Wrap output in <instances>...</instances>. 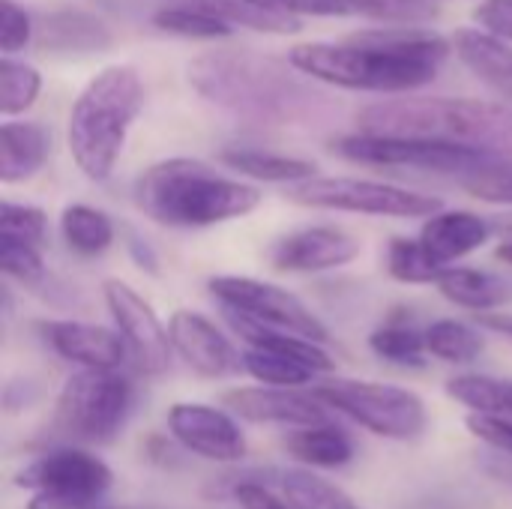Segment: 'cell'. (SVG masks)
I'll use <instances>...</instances> for the list:
<instances>
[{
  "label": "cell",
  "instance_id": "b9f144b4",
  "mask_svg": "<svg viewBox=\"0 0 512 509\" xmlns=\"http://www.w3.org/2000/svg\"><path fill=\"white\" fill-rule=\"evenodd\" d=\"M474 21L483 30L512 42V0H483L474 9Z\"/></svg>",
  "mask_w": 512,
  "mask_h": 509
},
{
  "label": "cell",
  "instance_id": "836d02e7",
  "mask_svg": "<svg viewBox=\"0 0 512 509\" xmlns=\"http://www.w3.org/2000/svg\"><path fill=\"white\" fill-rule=\"evenodd\" d=\"M243 369L267 387H306L318 378L315 369L276 354V351H264V348H246L243 351Z\"/></svg>",
  "mask_w": 512,
  "mask_h": 509
},
{
  "label": "cell",
  "instance_id": "ee69618b",
  "mask_svg": "<svg viewBox=\"0 0 512 509\" xmlns=\"http://www.w3.org/2000/svg\"><path fill=\"white\" fill-rule=\"evenodd\" d=\"M234 498L240 509H294L288 498H279L273 495L264 483H255V480H246L234 489Z\"/></svg>",
  "mask_w": 512,
  "mask_h": 509
},
{
  "label": "cell",
  "instance_id": "9a60e30c",
  "mask_svg": "<svg viewBox=\"0 0 512 509\" xmlns=\"http://www.w3.org/2000/svg\"><path fill=\"white\" fill-rule=\"evenodd\" d=\"M168 336L180 360L201 378H228L243 366V354L201 312L177 309L168 321Z\"/></svg>",
  "mask_w": 512,
  "mask_h": 509
},
{
  "label": "cell",
  "instance_id": "cb8c5ba5",
  "mask_svg": "<svg viewBox=\"0 0 512 509\" xmlns=\"http://www.w3.org/2000/svg\"><path fill=\"white\" fill-rule=\"evenodd\" d=\"M285 453L306 468H342L354 459V441L345 429L327 420L288 432Z\"/></svg>",
  "mask_w": 512,
  "mask_h": 509
},
{
  "label": "cell",
  "instance_id": "4fadbf2b",
  "mask_svg": "<svg viewBox=\"0 0 512 509\" xmlns=\"http://www.w3.org/2000/svg\"><path fill=\"white\" fill-rule=\"evenodd\" d=\"M168 432L186 453L216 465H231L246 456V438L237 426V417L213 405H198V402L171 405Z\"/></svg>",
  "mask_w": 512,
  "mask_h": 509
},
{
  "label": "cell",
  "instance_id": "74e56055",
  "mask_svg": "<svg viewBox=\"0 0 512 509\" xmlns=\"http://www.w3.org/2000/svg\"><path fill=\"white\" fill-rule=\"evenodd\" d=\"M354 15H369L378 21H399V24H417L435 15L432 0H348Z\"/></svg>",
  "mask_w": 512,
  "mask_h": 509
},
{
  "label": "cell",
  "instance_id": "ac0fdd59",
  "mask_svg": "<svg viewBox=\"0 0 512 509\" xmlns=\"http://www.w3.org/2000/svg\"><path fill=\"white\" fill-rule=\"evenodd\" d=\"M489 237V222L471 210H438L426 219L420 231V243L441 267H450L459 258L477 252Z\"/></svg>",
  "mask_w": 512,
  "mask_h": 509
},
{
  "label": "cell",
  "instance_id": "603a6c76",
  "mask_svg": "<svg viewBox=\"0 0 512 509\" xmlns=\"http://www.w3.org/2000/svg\"><path fill=\"white\" fill-rule=\"evenodd\" d=\"M111 45V30L96 15L63 9L51 12L39 27V48L45 51H72V54H90Z\"/></svg>",
  "mask_w": 512,
  "mask_h": 509
},
{
  "label": "cell",
  "instance_id": "7dc6e473",
  "mask_svg": "<svg viewBox=\"0 0 512 509\" xmlns=\"http://www.w3.org/2000/svg\"><path fill=\"white\" fill-rule=\"evenodd\" d=\"M495 258H498V261H504V264H510V267H512V240H504V243L498 246Z\"/></svg>",
  "mask_w": 512,
  "mask_h": 509
},
{
  "label": "cell",
  "instance_id": "f1b7e54d",
  "mask_svg": "<svg viewBox=\"0 0 512 509\" xmlns=\"http://www.w3.org/2000/svg\"><path fill=\"white\" fill-rule=\"evenodd\" d=\"M426 348H429V357L435 360L465 366L483 354L486 342L477 327L456 321V318H441L426 327Z\"/></svg>",
  "mask_w": 512,
  "mask_h": 509
},
{
  "label": "cell",
  "instance_id": "8992f818",
  "mask_svg": "<svg viewBox=\"0 0 512 509\" xmlns=\"http://www.w3.org/2000/svg\"><path fill=\"white\" fill-rule=\"evenodd\" d=\"M135 402V387L120 369L75 372L54 405V432L72 444H108L120 435Z\"/></svg>",
  "mask_w": 512,
  "mask_h": 509
},
{
  "label": "cell",
  "instance_id": "d4e9b609",
  "mask_svg": "<svg viewBox=\"0 0 512 509\" xmlns=\"http://www.w3.org/2000/svg\"><path fill=\"white\" fill-rule=\"evenodd\" d=\"M219 162L243 177L264 180V183H303L315 177V162L297 159V156H282V153H267L255 147H225L219 153Z\"/></svg>",
  "mask_w": 512,
  "mask_h": 509
},
{
  "label": "cell",
  "instance_id": "2e32d148",
  "mask_svg": "<svg viewBox=\"0 0 512 509\" xmlns=\"http://www.w3.org/2000/svg\"><path fill=\"white\" fill-rule=\"evenodd\" d=\"M360 255L357 237L336 225H309L285 234L270 249V264L282 273H321L336 270Z\"/></svg>",
  "mask_w": 512,
  "mask_h": 509
},
{
  "label": "cell",
  "instance_id": "8fae6325",
  "mask_svg": "<svg viewBox=\"0 0 512 509\" xmlns=\"http://www.w3.org/2000/svg\"><path fill=\"white\" fill-rule=\"evenodd\" d=\"M207 285H210V294L222 303V309L240 312L252 321H261L279 330L309 336L321 345L330 339L318 315H312V309L297 294L273 282H261L252 276H213Z\"/></svg>",
  "mask_w": 512,
  "mask_h": 509
},
{
  "label": "cell",
  "instance_id": "9c48e42d",
  "mask_svg": "<svg viewBox=\"0 0 512 509\" xmlns=\"http://www.w3.org/2000/svg\"><path fill=\"white\" fill-rule=\"evenodd\" d=\"M330 147L336 156H342L348 162H360V165L414 168V171H435V174H456V177H465L468 171L480 168L483 162L504 156V153L477 150V147H465V144L408 138V135H378V132L342 135Z\"/></svg>",
  "mask_w": 512,
  "mask_h": 509
},
{
  "label": "cell",
  "instance_id": "52a82bcc",
  "mask_svg": "<svg viewBox=\"0 0 512 509\" xmlns=\"http://www.w3.org/2000/svg\"><path fill=\"white\" fill-rule=\"evenodd\" d=\"M330 411L354 420L366 432L387 441H417L429 414L423 399L414 390L381 384V381H354V378H330L312 390Z\"/></svg>",
  "mask_w": 512,
  "mask_h": 509
},
{
  "label": "cell",
  "instance_id": "7402d4cb",
  "mask_svg": "<svg viewBox=\"0 0 512 509\" xmlns=\"http://www.w3.org/2000/svg\"><path fill=\"white\" fill-rule=\"evenodd\" d=\"M51 150V138L39 123H12L0 126V180L21 183L33 177Z\"/></svg>",
  "mask_w": 512,
  "mask_h": 509
},
{
  "label": "cell",
  "instance_id": "d590c367",
  "mask_svg": "<svg viewBox=\"0 0 512 509\" xmlns=\"http://www.w3.org/2000/svg\"><path fill=\"white\" fill-rule=\"evenodd\" d=\"M459 183L480 201L512 207V156H495L459 177Z\"/></svg>",
  "mask_w": 512,
  "mask_h": 509
},
{
  "label": "cell",
  "instance_id": "f35d334b",
  "mask_svg": "<svg viewBox=\"0 0 512 509\" xmlns=\"http://www.w3.org/2000/svg\"><path fill=\"white\" fill-rule=\"evenodd\" d=\"M0 234L42 246L45 243V213L39 207H33V204L3 201V210H0Z\"/></svg>",
  "mask_w": 512,
  "mask_h": 509
},
{
  "label": "cell",
  "instance_id": "30bf717a",
  "mask_svg": "<svg viewBox=\"0 0 512 509\" xmlns=\"http://www.w3.org/2000/svg\"><path fill=\"white\" fill-rule=\"evenodd\" d=\"M288 198L315 210H342V213H366V216H393V219H429L444 210L441 198L402 189L378 180L357 177H312L294 183Z\"/></svg>",
  "mask_w": 512,
  "mask_h": 509
},
{
  "label": "cell",
  "instance_id": "6da1fadb",
  "mask_svg": "<svg viewBox=\"0 0 512 509\" xmlns=\"http://www.w3.org/2000/svg\"><path fill=\"white\" fill-rule=\"evenodd\" d=\"M453 42L426 27H384L363 30L345 42H306L291 48V66L315 81L372 90L411 93L438 78Z\"/></svg>",
  "mask_w": 512,
  "mask_h": 509
},
{
  "label": "cell",
  "instance_id": "ab89813d",
  "mask_svg": "<svg viewBox=\"0 0 512 509\" xmlns=\"http://www.w3.org/2000/svg\"><path fill=\"white\" fill-rule=\"evenodd\" d=\"M33 36V21L30 15L15 3V0H0V48L3 54L21 51Z\"/></svg>",
  "mask_w": 512,
  "mask_h": 509
},
{
  "label": "cell",
  "instance_id": "5b68a950",
  "mask_svg": "<svg viewBox=\"0 0 512 509\" xmlns=\"http://www.w3.org/2000/svg\"><path fill=\"white\" fill-rule=\"evenodd\" d=\"M144 111V81L135 66L114 63L96 72L69 111L66 141L87 180H108L126 147L129 129Z\"/></svg>",
  "mask_w": 512,
  "mask_h": 509
},
{
  "label": "cell",
  "instance_id": "1f68e13d",
  "mask_svg": "<svg viewBox=\"0 0 512 509\" xmlns=\"http://www.w3.org/2000/svg\"><path fill=\"white\" fill-rule=\"evenodd\" d=\"M387 270L396 282H405V285H438V279L444 276L447 267H441L429 252L426 246L411 237H393L390 246H387Z\"/></svg>",
  "mask_w": 512,
  "mask_h": 509
},
{
  "label": "cell",
  "instance_id": "5bb4252c",
  "mask_svg": "<svg viewBox=\"0 0 512 509\" xmlns=\"http://www.w3.org/2000/svg\"><path fill=\"white\" fill-rule=\"evenodd\" d=\"M222 405L246 423H273L297 429L330 420V408L315 393H300L297 387H237L222 396Z\"/></svg>",
  "mask_w": 512,
  "mask_h": 509
},
{
  "label": "cell",
  "instance_id": "83f0119b",
  "mask_svg": "<svg viewBox=\"0 0 512 509\" xmlns=\"http://www.w3.org/2000/svg\"><path fill=\"white\" fill-rule=\"evenodd\" d=\"M369 348L393 363V366H408V369H423L429 348H426V330H417L405 318H390L369 336Z\"/></svg>",
  "mask_w": 512,
  "mask_h": 509
},
{
  "label": "cell",
  "instance_id": "484cf974",
  "mask_svg": "<svg viewBox=\"0 0 512 509\" xmlns=\"http://www.w3.org/2000/svg\"><path fill=\"white\" fill-rule=\"evenodd\" d=\"M180 3L201 6L219 15L222 21H228L231 27H249L258 33H297L300 30L297 15H288L267 0H180Z\"/></svg>",
  "mask_w": 512,
  "mask_h": 509
},
{
  "label": "cell",
  "instance_id": "7c38bea8",
  "mask_svg": "<svg viewBox=\"0 0 512 509\" xmlns=\"http://www.w3.org/2000/svg\"><path fill=\"white\" fill-rule=\"evenodd\" d=\"M102 297H105V306H108L135 366L144 375L168 372L174 345H171L168 327H162L156 309L132 285H126L120 279H105Z\"/></svg>",
  "mask_w": 512,
  "mask_h": 509
},
{
  "label": "cell",
  "instance_id": "e575fe53",
  "mask_svg": "<svg viewBox=\"0 0 512 509\" xmlns=\"http://www.w3.org/2000/svg\"><path fill=\"white\" fill-rule=\"evenodd\" d=\"M42 90V75L21 60H12L3 54L0 60V114L15 117L24 114Z\"/></svg>",
  "mask_w": 512,
  "mask_h": 509
},
{
  "label": "cell",
  "instance_id": "d6986e66",
  "mask_svg": "<svg viewBox=\"0 0 512 509\" xmlns=\"http://www.w3.org/2000/svg\"><path fill=\"white\" fill-rule=\"evenodd\" d=\"M234 333L246 342V348H264V351H276V354H285L309 369H315L318 375H330L336 369L333 357L321 348V342L309 339V336H300V333H291V330H279V327H270V324H261V321H252L240 312H231L225 309Z\"/></svg>",
  "mask_w": 512,
  "mask_h": 509
},
{
  "label": "cell",
  "instance_id": "f6af8a7d",
  "mask_svg": "<svg viewBox=\"0 0 512 509\" xmlns=\"http://www.w3.org/2000/svg\"><path fill=\"white\" fill-rule=\"evenodd\" d=\"M477 327H483L489 333H498V336H504V339L512 342V312H501V309L477 312Z\"/></svg>",
  "mask_w": 512,
  "mask_h": 509
},
{
  "label": "cell",
  "instance_id": "4316f807",
  "mask_svg": "<svg viewBox=\"0 0 512 509\" xmlns=\"http://www.w3.org/2000/svg\"><path fill=\"white\" fill-rule=\"evenodd\" d=\"M60 234L75 255L96 258L114 243V222L87 204H69L60 213Z\"/></svg>",
  "mask_w": 512,
  "mask_h": 509
},
{
  "label": "cell",
  "instance_id": "8d00e7d4",
  "mask_svg": "<svg viewBox=\"0 0 512 509\" xmlns=\"http://www.w3.org/2000/svg\"><path fill=\"white\" fill-rule=\"evenodd\" d=\"M0 267L9 279H18L21 285L39 288L45 282V261L36 243L0 234Z\"/></svg>",
  "mask_w": 512,
  "mask_h": 509
},
{
  "label": "cell",
  "instance_id": "ffe728a7",
  "mask_svg": "<svg viewBox=\"0 0 512 509\" xmlns=\"http://www.w3.org/2000/svg\"><path fill=\"white\" fill-rule=\"evenodd\" d=\"M459 60L489 87L512 99V45L489 30H459L453 39Z\"/></svg>",
  "mask_w": 512,
  "mask_h": 509
},
{
  "label": "cell",
  "instance_id": "7a4b0ae2",
  "mask_svg": "<svg viewBox=\"0 0 512 509\" xmlns=\"http://www.w3.org/2000/svg\"><path fill=\"white\" fill-rule=\"evenodd\" d=\"M189 84L207 102L270 126L306 120L318 99L285 66L252 51H207L195 57Z\"/></svg>",
  "mask_w": 512,
  "mask_h": 509
},
{
  "label": "cell",
  "instance_id": "bcb514c9",
  "mask_svg": "<svg viewBox=\"0 0 512 509\" xmlns=\"http://www.w3.org/2000/svg\"><path fill=\"white\" fill-rule=\"evenodd\" d=\"M129 252H132V258L138 261V267H144L147 273H156V267H159V261H156V255H153V249L138 237V234H132L129 231Z\"/></svg>",
  "mask_w": 512,
  "mask_h": 509
},
{
  "label": "cell",
  "instance_id": "277c9868",
  "mask_svg": "<svg viewBox=\"0 0 512 509\" xmlns=\"http://www.w3.org/2000/svg\"><path fill=\"white\" fill-rule=\"evenodd\" d=\"M360 132L465 144L512 156V105L489 99H390L360 111Z\"/></svg>",
  "mask_w": 512,
  "mask_h": 509
},
{
  "label": "cell",
  "instance_id": "3957f363",
  "mask_svg": "<svg viewBox=\"0 0 512 509\" xmlns=\"http://www.w3.org/2000/svg\"><path fill=\"white\" fill-rule=\"evenodd\" d=\"M135 204L144 216L168 228H207L249 216L261 204V189L219 174L201 159H162L135 183Z\"/></svg>",
  "mask_w": 512,
  "mask_h": 509
},
{
  "label": "cell",
  "instance_id": "44dd1931",
  "mask_svg": "<svg viewBox=\"0 0 512 509\" xmlns=\"http://www.w3.org/2000/svg\"><path fill=\"white\" fill-rule=\"evenodd\" d=\"M438 291L471 312H495L512 303V279L489 270H471V267H447L438 279Z\"/></svg>",
  "mask_w": 512,
  "mask_h": 509
},
{
  "label": "cell",
  "instance_id": "e0dca14e",
  "mask_svg": "<svg viewBox=\"0 0 512 509\" xmlns=\"http://www.w3.org/2000/svg\"><path fill=\"white\" fill-rule=\"evenodd\" d=\"M39 333L45 345L66 363L78 369H120L129 348L120 330H108L84 321H42Z\"/></svg>",
  "mask_w": 512,
  "mask_h": 509
},
{
  "label": "cell",
  "instance_id": "f546056e",
  "mask_svg": "<svg viewBox=\"0 0 512 509\" xmlns=\"http://www.w3.org/2000/svg\"><path fill=\"white\" fill-rule=\"evenodd\" d=\"M447 396L468 411L512 417V381L492 375H456L447 381Z\"/></svg>",
  "mask_w": 512,
  "mask_h": 509
},
{
  "label": "cell",
  "instance_id": "4dcf8cb0",
  "mask_svg": "<svg viewBox=\"0 0 512 509\" xmlns=\"http://www.w3.org/2000/svg\"><path fill=\"white\" fill-rule=\"evenodd\" d=\"M279 486L294 509H360L339 486L315 471H285Z\"/></svg>",
  "mask_w": 512,
  "mask_h": 509
},
{
  "label": "cell",
  "instance_id": "7bdbcfd3",
  "mask_svg": "<svg viewBox=\"0 0 512 509\" xmlns=\"http://www.w3.org/2000/svg\"><path fill=\"white\" fill-rule=\"evenodd\" d=\"M276 9L288 15H318V18H336V15H354L348 0H267Z\"/></svg>",
  "mask_w": 512,
  "mask_h": 509
},
{
  "label": "cell",
  "instance_id": "ba28073f",
  "mask_svg": "<svg viewBox=\"0 0 512 509\" xmlns=\"http://www.w3.org/2000/svg\"><path fill=\"white\" fill-rule=\"evenodd\" d=\"M111 483V468L75 444L42 453L15 477L18 489L33 492L27 509H90L108 495Z\"/></svg>",
  "mask_w": 512,
  "mask_h": 509
},
{
  "label": "cell",
  "instance_id": "d6a6232c",
  "mask_svg": "<svg viewBox=\"0 0 512 509\" xmlns=\"http://www.w3.org/2000/svg\"><path fill=\"white\" fill-rule=\"evenodd\" d=\"M153 24L165 33L183 36V39H225L234 33V27L228 21H222L219 15L183 3V6H165L153 15Z\"/></svg>",
  "mask_w": 512,
  "mask_h": 509
},
{
  "label": "cell",
  "instance_id": "60d3db41",
  "mask_svg": "<svg viewBox=\"0 0 512 509\" xmlns=\"http://www.w3.org/2000/svg\"><path fill=\"white\" fill-rule=\"evenodd\" d=\"M468 432L489 444L492 450H501L512 456V417H501V414H480V411H471L468 420H465Z\"/></svg>",
  "mask_w": 512,
  "mask_h": 509
}]
</instances>
